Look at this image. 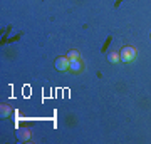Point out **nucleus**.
<instances>
[{
    "mask_svg": "<svg viewBox=\"0 0 151 144\" xmlns=\"http://www.w3.org/2000/svg\"><path fill=\"white\" fill-rule=\"evenodd\" d=\"M69 69L72 70V72H81V69H82V64H81V60H79V59H72V60H70V65H69Z\"/></svg>",
    "mask_w": 151,
    "mask_h": 144,
    "instance_id": "7ed1b4c3",
    "label": "nucleus"
},
{
    "mask_svg": "<svg viewBox=\"0 0 151 144\" xmlns=\"http://www.w3.org/2000/svg\"><path fill=\"white\" fill-rule=\"evenodd\" d=\"M136 55H138V50H136L134 47H124L123 50L119 52V59L123 60V62H131Z\"/></svg>",
    "mask_w": 151,
    "mask_h": 144,
    "instance_id": "f257e3e1",
    "label": "nucleus"
},
{
    "mask_svg": "<svg viewBox=\"0 0 151 144\" xmlns=\"http://www.w3.org/2000/svg\"><path fill=\"white\" fill-rule=\"evenodd\" d=\"M108 60H109V62H118V60H121V59H119V54L111 52V54L108 55Z\"/></svg>",
    "mask_w": 151,
    "mask_h": 144,
    "instance_id": "20e7f679",
    "label": "nucleus"
},
{
    "mask_svg": "<svg viewBox=\"0 0 151 144\" xmlns=\"http://www.w3.org/2000/svg\"><path fill=\"white\" fill-rule=\"evenodd\" d=\"M67 57H69L70 60L72 59H79V52H77V50H70V52L67 54Z\"/></svg>",
    "mask_w": 151,
    "mask_h": 144,
    "instance_id": "423d86ee",
    "label": "nucleus"
},
{
    "mask_svg": "<svg viewBox=\"0 0 151 144\" xmlns=\"http://www.w3.org/2000/svg\"><path fill=\"white\" fill-rule=\"evenodd\" d=\"M30 136H32V134H30V131H27V129H24V131L20 133V139H24V141H25V139H29Z\"/></svg>",
    "mask_w": 151,
    "mask_h": 144,
    "instance_id": "39448f33",
    "label": "nucleus"
},
{
    "mask_svg": "<svg viewBox=\"0 0 151 144\" xmlns=\"http://www.w3.org/2000/svg\"><path fill=\"white\" fill-rule=\"evenodd\" d=\"M70 65V59L69 57H57L55 59V69L60 70V72H64V70L69 69Z\"/></svg>",
    "mask_w": 151,
    "mask_h": 144,
    "instance_id": "f03ea898",
    "label": "nucleus"
},
{
    "mask_svg": "<svg viewBox=\"0 0 151 144\" xmlns=\"http://www.w3.org/2000/svg\"><path fill=\"white\" fill-rule=\"evenodd\" d=\"M2 116H9V112H10V107L9 106H2Z\"/></svg>",
    "mask_w": 151,
    "mask_h": 144,
    "instance_id": "0eeeda50",
    "label": "nucleus"
}]
</instances>
